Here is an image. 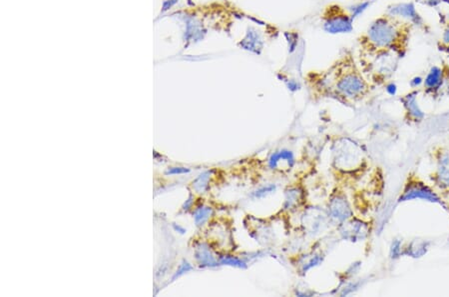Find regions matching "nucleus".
Wrapping results in <instances>:
<instances>
[{
	"mask_svg": "<svg viewBox=\"0 0 449 297\" xmlns=\"http://www.w3.org/2000/svg\"><path fill=\"white\" fill-rule=\"evenodd\" d=\"M401 37L397 24L390 17L376 19L363 37V46L369 52L378 50H395L398 39Z\"/></svg>",
	"mask_w": 449,
	"mask_h": 297,
	"instance_id": "f257e3e1",
	"label": "nucleus"
},
{
	"mask_svg": "<svg viewBox=\"0 0 449 297\" xmlns=\"http://www.w3.org/2000/svg\"><path fill=\"white\" fill-rule=\"evenodd\" d=\"M336 86L338 92L348 98L363 97L367 90L364 78L359 71L354 68V64H349L348 57L346 60L345 71L338 77Z\"/></svg>",
	"mask_w": 449,
	"mask_h": 297,
	"instance_id": "f03ea898",
	"label": "nucleus"
},
{
	"mask_svg": "<svg viewBox=\"0 0 449 297\" xmlns=\"http://www.w3.org/2000/svg\"><path fill=\"white\" fill-rule=\"evenodd\" d=\"M351 19L344 10L338 5H331L327 7L323 15L325 28L332 33L347 32L351 30Z\"/></svg>",
	"mask_w": 449,
	"mask_h": 297,
	"instance_id": "7ed1b4c3",
	"label": "nucleus"
},
{
	"mask_svg": "<svg viewBox=\"0 0 449 297\" xmlns=\"http://www.w3.org/2000/svg\"><path fill=\"white\" fill-rule=\"evenodd\" d=\"M416 198L429 200L432 202H440L439 197L428 186H426L421 181H410V183L406 185L404 192L399 200L405 201Z\"/></svg>",
	"mask_w": 449,
	"mask_h": 297,
	"instance_id": "20e7f679",
	"label": "nucleus"
},
{
	"mask_svg": "<svg viewBox=\"0 0 449 297\" xmlns=\"http://www.w3.org/2000/svg\"><path fill=\"white\" fill-rule=\"evenodd\" d=\"M435 176L442 188L449 189V151L441 149L438 152L436 160Z\"/></svg>",
	"mask_w": 449,
	"mask_h": 297,
	"instance_id": "39448f33",
	"label": "nucleus"
},
{
	"mask_svg": "<svg viewBox=\"0 0 449 297\" xmlns=\"http://www.w3.org/2000/svg\"><path fill=\"white\" fill-rule=\"evenodd\" d=\"M331 212L334 217L339 220H346L352 214L346 199L342 197L335 198L331 203Z\"/></svg>",
	"mask_w": 449,
	"mask_h": 297,
	"instance_id": "423d86ee",
	"label": "nucleus"
},
{
	"mask_svg": "<svg viewBox=\"0 0 449 297\" xmlns=\"http://www.w3.org/2000/svg\"><path fill=\"white\" fill-rule=\"evenodd\" d=\"M390 11L393 15L406 17V18H409L410 20L415 21V22H419V20H421L413 4H411V3H403V4L394 5L393 8H390Z\"/></svg>",
	"mask_w": 449,
	"mask_h": 297,
	"instance_id": "0eeeda50",
	"label": "nucleus"
},
{
	"mask_svg": "<svg viewBox=\"0 0 449 297\" xmlns=\"http://www.w3.org/2000/svg\"><path fill=\"white\" fill-rule=\"evenodd\" d=\"M441 81H442V70L439 67L434 66L430 69L429 73L427 74L424 80V86L427 90H435L441 84Z\"/></svg>",
	"mask_w": 449,
	"mask_h": 297,
	"instance_id": "6e6552de",
	"label": "nucleus"
},
{
	"mask_svg": "<svg viewBox=\"0 0 449 297\" xmlns=\"http://www.w3.org/2000/svg\"><path fill=\"white\" fill-rule=\"evenodd\" d=\"M365 225L362 222H351L348 224V226L345 228L344 236L350 239H358V238H364L366 235Z\"/></svg>",
	"mask_w": 449,
	"mask_h": 297,
	"instance_id": "1a4fd4ad",
	"label": "nucleus"
},
{
	"mask_svg": "<svg viewBox=\"0 0 449 297\" xmlns=\"http://www.w3.org/2000/svg\"><path fill=\"white\" fill-rule=\"evenodd\" d=\"M404 104L407 109V111L410 113V115L415 119L422 118L423 113L420 109L418 102H416V96L415 93H410L404 98Z\"/></svg>",
	"mask_w": 449,
	"mask_h": 297,
	"instance_id": "9d476101",
	"label": "nucleus"
},
{
	"mask_svg": "<svg viewBox=\"0 0 449 297\" xmlns=\"http://www.w3.org/2000/svg\"><path fill=\"white\" fill-rule=\"evenodd\" d=\"M281 159H285L288 162V164L291 166H293V164H294V155H293V153L291 151H287V150H282V151H280L278 153L273 154L271 159H270V166L272 168H275L277 166L279 160H281Z\"/></svg>",
	"mask_w": 449,
	"mask_h": 297,
	"instance_id": "9b49d317",
	"label": "nucleus"
},
{
	"mask_svg": "<svg viewBox=\"0 0 449 297\" xmlns=\"http://www.w3.org/2000/svg\"><path fill=\"white\" fill-rule=\"evenodd\" d=\"M223 263L231 264V265L238 266V268H245V266H246L245 263H244L243 261L239 260L238 258H234V257H227V258H224V259H223Z\"/></svg>",
	"mask_w": 449,
	"mask_h": 297,
	"instance_id": "f8f14e48",
	"label": "nucleus"
},
{
	"mask_svg": "<svg viewBox=\"0 0 449 297\" xmlns=\"http://www.w3.org/2000/svg\"><path fill=\"white\" fill-rule=\"evenodd\" d=\"M209 212H210V209H201V210H200L199 212H197V223H199V222H203V221H204V220H205V219L207 218V216H208Z\"/></svg>",
	"mask_w": 449,
	"mask_h": 297,
	"instance_id": "ddd939ff",
	"label": "nucleus"
},
{
	"mask_svg": "<svg viewBox=\"0 0 449 297\" xmlns=\"http://www.w3.org/2000/svg\"><path fill=\"white\" fill-rule=\"evenodd\" d=\"M275 189V186L274 185H272V186H270V187H267V188H264V189H261V190H259V191H256L255 193H254V195L255 196H263V195H265L266 193H268V192H271L272 190H274Z\"/></svg>",
	"mask_w": 449,
	"mask_h": 297,
	"instance_id": "4468645a",
	"label": "nucleus"
},
{
	"mask_svg": "<svg viewBox=\"0 0 449 297\" xmlns=\"http://www.w3.org/2000/svg\"><path fill=\"white\" fill-rule=\"evenodd\" d=\"M421 82H422V78L419 76V77H415V78H413V79L411 80L410 84H411V86H413V87H416V86H419V85L421 84Z\"/></svg>",
	"mask_w": 449,
	"mask_h": 297,
	"instance_id": "2eb2a0df",
	"label": "nucleus"
},
{
	"mask_svg": "<svg viewBox=\"0 0 449 297\" xmlns=\"http://www.w3.org/2000/svg\"><path fill=\"white\" fill-rule=\"evenodd\" d=\"M186 172H189V169H186V168H176V169H173V170H171V171H169V173H186Z\"/></svg>",
	"mask_w": 449,
	"mask_h": 297,
	"instance_id": "dca6fc26",
	"label": "nucleus"
},
{
	"mask_svg": "<svg viewBox=\"0 0 449 297\" xmlns=\"http://www.w3.org/2000/svg\"><path fill=\"white\" fill-rule=\"evenodd\" d=\"M443 42L449 44V27L447 29L445 30V32L443 34Z\"/></svg>",
	"mask_w": 449,
	"mask_h": 297,
	"instance_id": "f3484780",
	"label": "nucleus"
},
{
	"mask_svg": "<svg viewBox=\"0 0 449 297\" xmlns=\"http://www.w3.org/2000/svg\"><path fill=\"white\" fill-rule=\"evenodd\" d=\"M388 90H389V92H390V93H392V94H394V93H395V90H396V88H395V85H393V84H392L391 86H389V88H388Z\"/></svg>",
	"mask_w": 449,
	"mask_h": 297,
	"instance_id": "a211bd4d",
	"label": "nucleus"
},
{
	"mask_svg": "<svg viewBox=\"0 0 449 297\" xmlns=\"http://www.w3.org/2000/svg\"><path fill=\"white\" fill-rule=\"evenodd\" d=\"M428 1H435V0H428Z\"/></svg>",
	"mask_w": 449,
	"mask_h": 297,
	"instance_id": "6ab92c4d",
	"label": "nucleus"
},
{
	"mask_svg": "<svg viewBox=\"0 0 449 297\" xmlns=\"http://www.w3.org/2000/svg\"><path fill=\"white\" fill-rule=\"evenodd\" d=\"M447 51H448V53H449V46H448V49H447Z\"/></svg>",
	"mask_w": 449,
	"mask_h": 297,
	"instance_id": "aec40b11",
	"label": "nucleus"
}]
</instances>
